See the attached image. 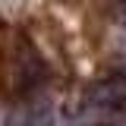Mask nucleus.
Listing matches in <instances>:
<instances>
[{"mask_svg":"<svg viewBox=\"0 0 126 126\" xmlns=\"http://www.w3.org/2000/svg\"><path fill=\"white\" fill-rule=\"evenodd\" d=\"M92 101L101 107H123L126 104V79H107L92 92Z\"/></svg>","mask_w":126,"mask_h":126,"instance_id":"f257e3e1","label":"nucleus"},{"mask_svg":"<svg viewBox=\"0 0 126 126\" xmlns=\"http://www.w3.org/2000/svg\"><path fill=\"white\" fill-rule=\"evenodd\" d=\"M3 126H50V120H47V110H44V113H38V110L19 107V110H13V113L6 117V123H3Z\"/></svg>","mask_w":126,"mask_h":126,"instance_id":"f03ea898","label":"nucleus"},{"mask_svg":"<svg viewBox=\"0 0 126 126\" xmlns=\"http://www.w3.org/2000/svg\"><path fill=\"white\" fill-rule=\"evenodd\" d=\"M123 22H126V13H123Z\"/></svg>","mask_w":126,"mask_h":126,"instance_id":"7ed1b4c3","label":"nucleus"}]
</instances>
